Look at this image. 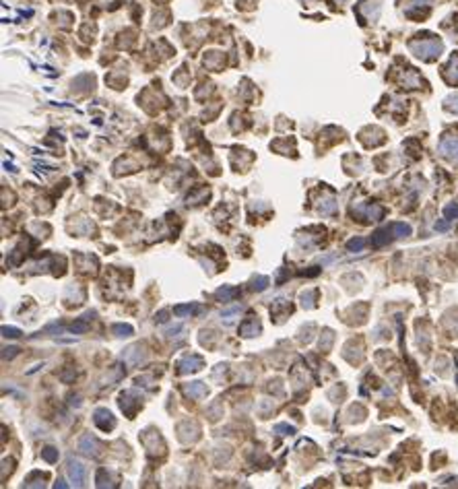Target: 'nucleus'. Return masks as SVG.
<instances>
[{
    "mask_svg": "<svg viewBox=\"0 0 458 489\" xmlns=\"http://www.w3.org/2000/svg\"><path fill=\"white\" fill-rule=\"evenodd\" d=\"M194 310H198V308H194V305H176L174 314L176 316H184V314H192Z\"/></svg>",
    "mask_w": 458,
    "mask_h": 489,
    "instance_id": "f8f14e48",
    "label": "nucleus"
},
{
    "mask_svg": "<svg viewBox=\"0 0 458 489\" xmlns=\"http://www.w3.org/2000/svg\"><path fill=\"white\" fill-rule=\"evenodd\" d=\"M266 285H269V279H266V277H258V279H254L252 289H256V291H264V289H266Z\"/></svg>",
    "mask_w": 458,
    "mask_h": 489,
    "instance_id": "ddd939ff",
    "label": "nucleus"
},
{
    "mask_svg": "<svg viewBox=\"0 0 458 489\" xmlns=\"http://www.w3.org/2000/svg\"><path fill=\"white\" fill-rule=\"evenodd\" d=\"M17 351H19V349H15V347H8V349H4L2 357H4V359H6V357H13V355H17Z\"/></svg>",
    "mask_w": 458,
    "mask_h": 489,
    "instance_id": "f3484780",
    "label": "nucleus"
},
{
    "mask_svg": "<svg viewBox=\"0 0 458 489\" xmlns=\"http://www.w3.org/2000/svg\"><path fill=\"white\" fill-rule=\"evenodd\" d=\"M79 448H81V452L83 454H87V456H97L99 454V450H101V444L93 438L91 433H87V435H83V440H81V444H79Z\"/></svg>",
    "mask_w": 458,
    "mask_h": 489,
    "instance_id": "20e7f679",
    "label": "nucleus"
},
{
    "mask_svg": "<svg viewBox=\"0 0 458 489\" xmlns=\"http://www.w3.org/2000/svg\"><path fill=\"white\" fill-rule=\"evenodd\" d=\"M374 246H384V244H388L390 242V235H388V229H382V231H378L376 235H374Z\"/></svg>",
    "mask_w": 458,
    "mask_h": 489,
    "instance_id": "6e6552de",
    "label": "nucleus"
},
{
    "mask_svg": "<svg viewBox=\"0 0 458 489\" xmlns=\"http://www.w3.org/2000/svg\"><path fill=\"white\" fill-rule=\"evenodd\" d=\"M184 390H186V395L194 396V398L204 396V395H206V386H204L202 382H192V384H188V386H186Z\"/></svg>",
    "mask_w": 458,
    "mask_h": 489,
    "instance_id": "0eeeda50",
    "label": "nucleus"
},
{
    "mask_svg": "<svg viewBox=\"0 0 458 489\" xmlns=\"http://www.w3.org/2000/svg\"><path fill=\"white\" fill-rule=\"evenodd\" d=\"M202 365H204V359H202V357L201 355H186L184 357V359L182 361H180L178 363V372L180 374H188V372H196V370H201L202 368Z\"/></svg>",
    "mask_w": 458,
    "mask_h": 489,
    "instance_id": "f03ea898",
    "label": "nucleus"
},
{
    "mask_svg": "<svg viewBox=\"0 0 458 489\" xmlns=\"http://www.w3.org/2000/svg\"><path fill=\"white\" fill-rule=\"evenodd\" d=\"M446 217H458V207H448L446 208Z\"/></svg>",
    "mask_w": 458,
    "mask_h": 489,
    "instance_id": "a211bd4d",
    "label": "nucleus"
},
{
    "mask_svg": "<svg viewBox=\"0 0 458 489\" xmlns=\"http://www.w3.org/2000/svg\"><path fill=\"white\" fill-rule=\"evenodd\" d=\"M239 333L244 335V337H256L258 333H260V322H258V318L256 316H248L244 322H241Z\"/></svg>",
    "mask_w": 458,
    "mask_h": 489,
    "instance_id": "39448f33",
    "label": "nucleus"
},
{
    "mask_svg": "<svg viewBox=\"0 0 458 489\" xmlns=\"http://www.w3.org/2000/svg\"><path fill=\"white\" fill-rule=\"evenodd\" d=\"M236 295H238V289H227V287H223V289L217 291V298L223 300V301H229V300L236 298Z\"/></svg>",
    "mask_w": 458,
    "mask_h": 489,
    "instance_id": "1a4fd4ad",
    "label": "nucleus"
},
{
    "mask_svg": "<svg viewBox=\"0 0 458 489\" xmlns=\"http://www.w3.org/2000/svg\"><path fill=\"white\" fill-rule=\"evenodd\" d=\"M165 320H167V310H163V312H159L157 316H155V322H159V324H161V322H165Z\"/></svg>",
    "mask_w": 458,
    "mask_h": 489,
    "instance_id": "dca6fc26",
    "label": "nucleus"
},
{
    "mask_svg": "<svg viewBox=\"0 0 458 489\" xmlns=\"http://www.w3.org/2000/svg\"><path fill=\"white\" fill-rule=\"evenodd\" d=\"M68 477H71V481H73L76 487H83V485H85L87 469H85V465H83L81 460H76V458H71V460H68Z\"/></svg>",
    "mask_w": 458,
    "mask_h": 489,
    "instance_id": "f257e3e1",
    "label": "nucleus"
},
{
    "mask_svg": "<svg viewBox=\"0 0 458 489\" xmlns=\"http://www.w3.org/2000/svg\"><path fill=\"white\" fill-rule=\"evenodd\" d=\"M364 246H366V242L361 240V238H357V240H351V242L347 244V250H351V252L355 250V252H357V250H361Z\"/></svg>",
    "mask_w": 458,
    "mask_h": 489,
    "instance_id": "4468645a",
    "label": "nucleus"
},
{
    "mask_svg": "<svg viewBox=\"0 0 458 489\" xmlns=\"http://www.w3.org/2000/svg\"><path fill=\"white\" fill-rule=\"evenodd\" d=\"M2 335L4 337H8V339H17V337H21V330L19 328H8V326H2Z\"/></svg>",
    "mask_w": 458,
    "mask_h": 489,
    "instance_id": "2eb2a0df",
    "label": "nucleus"
},
{
    "mask_svg": "<svg viewBox=\"0 0 458 489\" xmlns=\"http://www.w3.org/2000/svg\"><path fill=\"white\" fill-rule=\"evenodd\" d=\"M93 421H95V425H97L99 430H103V432H108V430H111V427L116 425L114 417H111V413L108 411V409H97V411H95Z\"/></svg>",
    "mask_w": 458,
    "mask_h": 489,
    "instance_id": "7ed1b4c3",
    "label": "nucleus"
},
{
    "mask_svg": "<svg viewBox=\"0 0 458 489\" xmlns=\"http://www.w3.org/2000/svg\"><path fill=\"white\" fill-rule=\"evenodd\" d=\"M111 330H114L118 337H130L132 335V326H128V324H114Z\"/></svg>",
    "mask_w": 458,
    "mask_h": 489,
    "instance_id": "9d476101",
    "label": "nucleus"
},
{
    "mask_svg": "<svg viewBox=\"0 0 458 489\" xmlns=\"http://www.w3.org/2000/svg\"><path fill=\"white\" fill-rule=\"evenodd\" d=\"M141 351H143L141 345H134V347H130V349H126V353H124L122 357H124V359L130 363V365H134V363H138V361L143 359V353H141Z\"/></svg>",
    "mask_w": 458,
    "mask_h": 489,
    "instance_id": "423d86ee",
    "label": "nucleus"
},
{
    "mask_svg": "<svg viewBox=\"0 0 458 489\" xmlns=\"http://www.w3.org/2000/svg\"><path fill=\"white\" fill-rule=\"evenodd\" d=\"M41 458H44V460H48V462H56L58 460V450L56 448H44V450H41Z\"/></svg>",
    "mask_w": 458,
    "mask_h": 489,
    "instance_id": "9b49d317",
    "label": "nucleus"
}]
</instances>
